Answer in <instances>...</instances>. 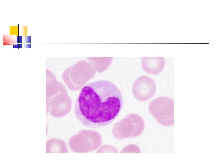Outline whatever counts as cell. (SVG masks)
I'll return each instance as SVG.
<instances>
[{
  "label": "cell",
  "mask_w": 220,
  "mask_h": 165,
  "mask_svg": "<svg viewBox=\"0 0 220 165\" xmlns=\"http://www.w3.org/2000/svg\"><path fill=\"white\" fill-rule=\"evenodd\" d=\"M22 37L21 36H17V42L21 43L22 42Z\"/></svg>",
  "instance_id": "9"
},
{
  "label": "cell",
  "mask_w": 220,
  "mask_h": 165,
  "mask_svg": "<svg viewBox=\"0 0 220 165\" xmlns=\"http://www.w3.org/2000/svg\"><path fill=\"white\" fill-rule=\"evenodd\" d=\"M155 82L151 78L145 75L138 78L134 82L133 93L135 98L141 101H147L155 95Z\"/></svg>",
  "instance_id": "4"
},
{
  "label": "cell",
  "mask_w": 220,
  "mask_h": 165,
  "mask_svg": "<svg viewBox=\"0 0 220 165\" xmlns=\"http://www.w3.org/2000/svg\"><path fill=\"white\" fill-rule=\"evenodd\" d=\"M165 61L162 57H145L142 59L141 65L143 70L147 73L157 75L163 69Z\"/></svg>",
  "instance_id": "5"
},
{
  "label": "cell",
  "mask_w": 220,
  "mask_h": 165,
  "mask_svg": "<svg viewBox=\"0 0 220 165\" xmlns=\"http://www.w3.org/2000/svg\"><path fill=\"white\" fill-rule=\"evenodd\" d=\"M46 152L67 153V150L63 141L57 138H52L46 142Z\"/></svg>",
  "instance_id": "6"
},
{
  "label": "cell",
  "mask_w": 220,
  "mask_h": 165,
  "mask_svg": "<svg viewBox=\"0 0 220 165\" xmlns=\"http://www.w3.org/2000/svg\"><path fill=\"white\" fill-rule=\"evenodd\" d=\"M25 46L26 48H31V44H25Z\"/></svg>",
  "instance_id": "10"
},
{
  "label": "cell",
  "mask_w": 220,
  "mask_h": 165,
  "mask_svg": "<svg viewBox=\"0 0 220 165\" xmlns=\"http://www.w3.org/2000/svg\"><path fill=\"white\" fill-rule=\"evenodd\" d=\"M144 127V122L141 117L131 114L116 124L113 134L115 137L120 139L135 138L142 133Z\"/></svg>",
  "instance_id": "2"
},
{
  "label": "cell",
  "mask_w": 220,
  "mask_h": 165,
  "mask_svg": "<svg viewBox=\"0 0 220 165\" xmlns=\"http://www.w3.org/2000/svg\"><path fill=\"white\" fill-rule=\"evenodd\" d=\"M13 48H18V47L17 45H13Z\"/></svg>",
  "instance_id": "12"
},
{
  "label": "cell",
  "mask_w": 220,
  "mask_h": 165,
  "mask_svg": "<svg viewBox=\"0 0 220 165\" xmlns=\"http://www.w3.org/2000/svg\"><path fill=\"white\" fill-rule=\"evenodd\" d=\"M119 89L108 81L90 82L81 90L75 101L74 112L85 127L98 128L111 123L123 106Z\"/></svg>",
  "instance_id": "1"
},
{
  "label": "cell",
  "mask_w": 220,
  "mask_h": 165,
  "mask_svg": "<svg viewBox=\"0 0 220 165\" xmlns=\"http://www.w3.org/2000/svg\"><path fill=\"white\" fill-rule=\"evenodd\" d=\"M16 45L18 46V49L22 48V45L21 43H17Z\"/></svg>",
  "instance_id": "11"
},
{
  "label": "cell",
  "mask_w": 220,
  "mask_h": 165,
  "mask_svg": "<svg viewBox=\"0 0 220 165\" xmlns=\"http://www.w3.org/2000/svg\"><path fill=\"white\" fill-rule=\"evenodd\" d=\"M10 28V34L12 35L17 34L19 33V27H13Z\"/></svg>",
  "instance_id": "7"
},
{
  "label": "cell",
  "mask_w": 220,
  "mask_h": 165,
  "mask_svg": "<svg viewBox=\"0 0 220 165\" xmlns=\"http://www.w3.org/2000/svg\"><path fill=\"white\" fill-rule=\"evenodd\" d=\"M25 41L24 42L26 43L31 42V36H27L25 38Z\"/></svg>",
  "instance_id": "8"
},
{
  "label": "cell",
  "mask_w": 220,
  "mask_h": 165,
  "mask_svg": "<svg viewBox=\"0 0 220 165\" xmlns=\"http://www.w3.org/2000/svg\"><path fill=\"white\" fill-rule=\"evenodd\" d=\"M149 111L159 124L165 126L174 124V101L168 97H157L150 103Z\"/></svg>",
  "instance_id": "3"
}]
</instances>
